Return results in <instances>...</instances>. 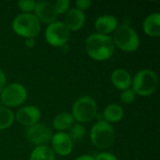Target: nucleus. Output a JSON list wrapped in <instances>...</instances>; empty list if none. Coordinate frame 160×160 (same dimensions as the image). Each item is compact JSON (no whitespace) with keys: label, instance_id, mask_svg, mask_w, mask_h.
<instances>
[{"label":"nucleus","instance_id":"1","mask_svg":"<svg viewBox=\"0 0 160 160\" xmlns=\"http://www.w3.org/2000/svg\"><path fill=\"white\" fill-rule=\"evenodd\" d=\"M114 44L110 36L92 34L85 40V52L96 61L110 59L114 52Z\"/></svg>","mask_w":160,"mask_h":160},{"label":"nucleus","instance_id":"2","mask_svg":"<svg viewBox=\"0 0 160 160\" xmlns=\"http://www.w3.org/2000/svg\"><path fill=\"white\" fill-rule=\"evenodd\" d=\"M112 38L114 46L124 52H135L140 46V38L137 32L127 23L118 25Z\"/></svg>","mask_w":160,"mask_h":160},{"label":"nucleus","instance_id":"3","mask_svg":"<svg viewBox=\"0 0 160 160\" xmlns=\"http://www.w3.org/2000/svg\"><path fill=\"white\" fill-rule=\"evenodd\" d=\"M132 90L136 95L148 97L156 92L158 86V77L151 69L140 70L132 80Z\"/></svg>","mask_w":160,"mask_h":160},{"label":"nucleus","instance_id":"4","mask_svg":"<svg viewBox=\"0 0 160 160\" xmlns=\"http://www.w3.org/2000/svg\"><path fill=\"white\" fill-rule=\"evenodd\" d=\"M13 31L23 38H34L40 32V22L32 13H21L12 22Z\"/></svg>","mask_w":160,"mask_h":160},{"label":"nucleus","instance_id":"5","mask_svg":"<svg viewBox=\"0 0 160 160\" xmlns=\"http://www.w3.org/2000/svg\"><path fill=\"white\" fill-rule=\"evenodd\" d=\"M114 139L115 133L111 124L104 120H99L93 126L90 132V140L95 147L107 149L112 145Z\"/></svg>","mask_w":160,"mask_h":160},{"label":"nucleus","instance_id":"6","mask_svg":"<svg viewBox=\"0 0 160 160\" xmlns=\"http://www.w3.org/2000/svg\"><path fill=\"white\" fill-rule=\"evenodd\" d=\"M98 113V105L93 98L82 96L73 104L72 116L79 123H88L92 121Z\"/></svg>","mask_w":160,"mask_h":160},{"label":"nucleus","instance_id":"7","mask_svg":"<svg viewBox=\"0 0 160 160\" xmlns=\"http://www.w3.org/2000/svg\"><path fill=\"white\" fill-rule=\"evenodd\" d=\"M1 100L8 108H14L22 105L27 98L26 88L18 82H11L2 90Z\"/></svg>","mask_w":160,"mask_h":160},{"label":"nucleus","instance_id":"8","mask_svg":"<svg viewBox=\"0 0 160 160\" xmlns=\"http://www.w3.org/2000/svg\"><path fill=\"white\" fill-rule=\"evenodd\" d=\"M70 31L62 22H53L50 23L45 30L46 41L54 47L64 46L69 39Z\"/></svg>","mask_w":160,"mask_h":160},{"label":"nucleus","instance_id":"9","mask_svg":"<svg viewBox=\"0 0 160 160\" xmlns=\"http://www.w3.org/2000/svg\"><path fill=\"white\" fill-rule=\"evenodd\" d=\"M52 135L53 134L51 128L41 123H37L31 127H28L25 132L27 140L32 144L37 146L46 145L52 141Z\"/></svg>","mask_w":160,"mask_h":160},{"label":"nucleus","instance_id":"10","mask_svg":"<svg viewBox=\"0 0 160 160\" xmlns=\"http://www.w3.org/2000/svg\"><path fill=\"white\" fill-rule=\"evenodd\" d=\"M15 120L24 127H31L40 120V110L36 106H23L18 110L14 115Z\"/></svg>","mask_w":160,"mask_h":160},{"label":"nucleus","instance_id":"11","mask_svg":"<svg viewBox=\"0 0 160 160\" xmlns=\"http://www.w3.org/2000/svg\"><path fill=\"white\" fill-rule=\"evenodd\" d=\"M51 142L53 153L62 157L68 156L73 149V141L66 132H57L53 134Z\"/></svg>","mask_w":160,"mask_h":160},{"label":"nucleus","instance_id":"12","mask_svg":"<svg viewBox=\"0 0 160 160\" xmlns=\"http://www.w3.org/2000/svg\"><path fill=\"white\" fill-rule=\"evenodd\" d=\"M34 11H35L34 15L38 19L39 22L41 21L49 24L55 22L58 16L55 11L53 4L48 1L36 2V7H35Z\"/></svg>","mask_w":160,"mask_h":160},{"label":"nucleus","instance_id":"13","mask_svg":"<svg viewBox=\"0 0 160 160\" xmlns=\"http://www.w3.org/2000/svg\"><path fill=\"white\" fill-rule=\"evenodd\" d=\"M85 22V15L82 11L78 8L69 9L65 17V25L69 31H78L80 30Z\"/></svg>","mask_w":160,"mask_h":160},{"label":"nucleus","instance_id":"14","mask_svg":"<svg viewBox=\"0 0 160 160\" xmlns=\"http://www.w3.org/2000/svg\"><path fill=\"white\" fill-rule=\"evenodd\" d=\"M118 26V21L114 16L103 15L98 17L95 22V27L98 34L109 36V34L115 31Z\"/></svg>","mask_w":160,"mask_h":160},{"label":"nucleus","instance_id":"15","mask_svg":"<svg viewBox=\"0 0 160 160\" xmlns=\"http://www.w3.org/2000/svg\"><path fill=\"white\" fill-rule=\"evenodd\" d=\"M111 81L117 89L122 91L130 88L132 83L130 73L124 68H117L113 70L111 76Z\"/></svg>","mask_w":160,"mask_h":160},{"label":"nucleus","instance_id":"16","mask_svg":"<svg viewBox=\"0 0 160 160\" xmlns=\"http://www.w3.org/2000/svg\"><path fill=\"white\" fill-rule=\"evenodd\" d=\"M144 33L151 38H158L160 36V13L154 12L148 15L142 23Z\"/></svg>","mask_w":160,"mask_h":160},{"label":"nucleus","instance_id":"17","mask_svg":"<svg viewBox=\"0 0 160 160\" xmlns=\"http://www.w3.org/2000/svg\"><path fill=\"white\" fill-rule=\"evenodd\" d=\"M124 109L118 104H110L108 105L103 112L104 121L107 123H118L124 117Z\"/></svg>","mask_w":160,"mask_h":160},{"label":"nucleus","instance_id":"18","mask_svg":"<svg viewBox=\"0 0 160 160\" xmlns=\"http://www.w3.org/2000/svg\"><path fill=\"white\" fill-rule=\"evenodd\" d=\"M74 118L71 113L68 112H63L57 114L52 120V127L59 132H63V130L68 129L73 126Z\"/></svg>","mask_w":160,"mask_h":160},{"label":"nucleus","instance_id":"19","mask_svg":"<svg viewBox=\"0 0 160 160\" xmlns=\"http://www.w3.org/2000/svg\"><path fill=\"white\" fill-rule=\"evenodd\" d=\"M55 155L48 145L37 146L30 155V160H54Z\"/></svg>","mask_w":160,"mask_h":160},{"label":"nucleus","instance_id":"20","mask_svg":"<svg viewBox=\"0 0 160 160\" xmlns=\"http://www.w3.org/2000/svg\"><path fill=\"white\" fill-rule=\"evenodd\" d=\"M13 112L8 108L0 107V130L8 128L14 122Z\"/></svg>","mask_w":160,"mask_h":160},{"label":"nucleus","instance_id":"21","mask_svg":"<svg viewBox=\"0 0 160 160\" xmlns=\"http://www.w3.org/2000/svg\"><path fill=\"white\" fill-rule=\"evenodd\" d=\"M85 133H86L85 128L81 124H76L72 126L70 129V134L68 135L72 141H80L85 136Z\"/></svg>","mask_w":160,"mask_h":160},{"label":"nucleus","instance_id":"22","mask_svg":"<svg viewBox=\"0 0 160 160\" xmlns=\"http://www.w3.org/2000/svg\"><path fill=\"white\" fill-rule=\"evenodd\" d=\"M18 8L22 13H31L36 7V1L34 0H21L18 2Z\"/></svg>","mask_w":160,"mask_h":160},{"label":"nucleus","instance_id":"23","mask_svg":"<svg viewBox=\"0 0 160 160\" xmlns=\"http://www.w3.org/2000/svg\"><path fill=\"white\" fill-rule=\"evenodd\" d=\"M69 5H70V2L68 0H57L55 3H53L57 15L68 12L69 8Z\"/></svg>","mask_w":160,"mask_h":160},{"label":"nucleus","instance_id":"24","mask_svg":"<svg viewBox=\"0 0 160 160\" xmlns=\"http://www.w3.org/2000/svg\"><path fill=\"white\" fill-rule=\"evenodd\" d=\"M136 98V94L135 92L131 89V88H128L127 90H124L120 96V99L123 103L125 104H130L132 103Z\"/></svg>","mask_w":160,"mask_h":160},{"label":"nucleus","instance_id":"25","mask_svg":"<svg viewBox=\"0 0 160 160\" xmlns=\"http://www.w3.org/2000/svg\"><path fill=\"white\" fill-rule=\"evenodd\" d=\"M75 4H76V7H77L76 8H78L79 10L83 12V10H86V9H88L90 8L92 2L90 0H77L75 2Z\"/></svg>","mask_w":160,"mask_h":160},{"label":"nucleus","instance_id":"26","mask_svg":"<svg viewBox=\"0 0 160 160\" xmlns=\"http://www.w3.org/2000/svg\"><path fill=\"white\" fill-rule=\"evenodd\" d=\"M95 160H118L117 158L111 154V153H107V152H104V153H100L98 155L96 156Z\"/></svg>","mask_w":160,"mask_h":160},{"label":"nucleus","instance_id":"27","mask_svg":"<svg viewBox=\"0 0 160 160\" xmlns=\"http://www.w3.org/2000/svg\"><path fill=\"white\" fill-rule=\"evenodd\" d=\"M6 82H7V78L6 75L4 73V71L0 68V93L2 92V90L5 88L6 86Z\"/></svg>","mask_w":160,"mask_h":160},{"label":"nucleus","instance_id":"28","mask_svg":"<svg viewBox=\"0 0 160 160\" xmlns=\"http://www.w3.org/2000/svg\"><path fill=\"white\" fill-rule=\"evenodd\" d=\"M35 39L34 38H26L25 39V45L28 48H33L35 46Z\"/></svg>","mask_w":160,"mask_h":160},{"label":"nucleus","instance_id":"29","mask_svg":"<svg viewBox=\"0 0 160 160\" xmlns=\"http://www.w3.org/2000/svg\"><path fill=\"white\" fill-rule=\"evenodd\" d=\"M75 160H95V158H93L92 156H89V155H83V156L79 157Z\"/></svg>","mask_w":160,"mask_h":160}]
</instances>
